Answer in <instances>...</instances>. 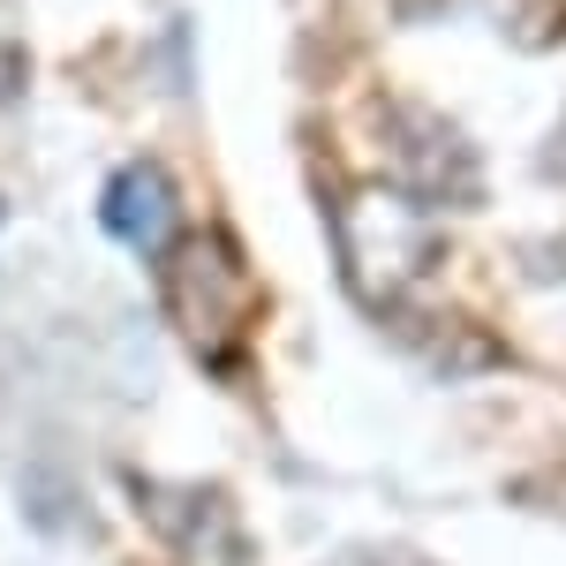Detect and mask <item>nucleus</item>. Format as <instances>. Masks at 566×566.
Segmentation results:
<instances>
[{
	"mask_svg": "<svg viewBox=\"0 0 566 566\" xmlns=\"http://www.w3.org/2000/svg\"><path fill=\"white\" fill-rule=\"evenodd\" d=\"M98 219H106L114 242L159 250V242L175 234V189H167L159 167H122V175L106 181V197H98Z\"/></svg>",
	"mask_w": 566,
	"mask_h": 566,
	"instance_id": "obj_1",
	"label": "nucleus"
}]
</instances>
